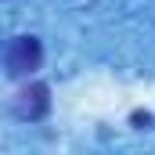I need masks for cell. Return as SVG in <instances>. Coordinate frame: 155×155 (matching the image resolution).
Segmentation results:
<instances>
[{
  "label": "cell",
  "instance_id": "6da1fadb",
  "mask_svg": "<svg viewBox=\"0 0 155 155\" xmlns=\"http://www.w3.org/2000/svg\"><path fill=\"white\" fill-rule=\"evenodd\" d=\"M43 58L40 51V40L36 36H15L7 43V54H4V65H7V76H25L33 72Z\"/></svg>",
  "mask_w": 155,
  "mask_h": 155
},
{
  "label": "cell",
  "instance_id": "7a4b0ae2",
  "mask_svg": "<svg viewBox=\"0 0 155 155\" xmlns=\"http://www.w3.org/2000/svg\"><path fill=\"white\" fill-rule=\"evenodd\" d=\"M47 112V87L36 83L33 90H25L22 94V101H18V116H29V119H40Z\"/></svg>",
  "mask_w": 155,
  "mask_h": 155
}]
</instances>
